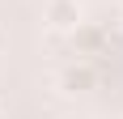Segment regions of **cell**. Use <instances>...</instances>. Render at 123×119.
Listing matches in <instances>:
<instances>
[{
    "label": "cell",
    "mask_w": 123,
    "mask_h": 119,
    "mask_svg": "<svg viewBox=\"0 0 123 119\" xmlns=\"http://www.w3.org/2000/svg\"><path fill=\"white\" fill-rule=\"evenodd\" d=\"M0 119H9V115H4V111H0Z\"/></svg>",
    "instance_id": "5"
},
{
    "label": "cell",
    "mask_w": 123,
    "mask_h": 119,
    "mask_svg": "<svg viewBox=\"0 0 123 119\" xmlns=\"http://www.w3.org/2000/svg\"><path fill=\"white\" fill-rule=\"evenodd\" d=\"M111 47V30L106 26H93V21H81L72 30V51L81 60H89V55H102V51Z\"/></svg>",
    "instance_id": "1"
},
{
    "label": "cell",
    "mask_w": 123,
    "mask_h": 119,
    "mask_svg": "<svg viewBox=\"0 0 123 119\" xmlns=\"http://www.w3.org/2000/svg\"><path fill=\"white\" fill-rule=\"evenodd\" d=\"M93 85H98V68L89 60H76V64H68L60 72V89L64 94H89Z\"/></svg>",
    "instance_id": "2"
},
{
    "label": "cell",
    "mask_w": 123,
    "mask_h": 119,
    "mask_svg": "<svg viewBox=\"0 0 123 119\" xmlns=\"http://www.w3.org/2000/svg\"><path fill=\"white\" fill-rule=\"evenodd\" d=\"M47 26L60 34H72L81 26V0H51L47 4Z\"/></svg>",
    "instance_id": "3"
},
{
    "label": "cell",
    "mask_w": 123,
    "mask_h": 119,
    "mask_svg": "<svg viewBox=\"0 0 123 119\" xmlns=\"http://www.w3.org/2000/svg\"><path fill=\"white\" fill-rule=\"evenodd\" d=\"M0 47H4V30H0Z\"/></svg>",
    "instance_id": "4"
}]
</instances>
